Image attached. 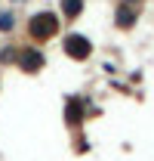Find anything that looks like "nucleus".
Wrapping results in <instances>:
<instances>
[{"instance_id":"1","label":"nucleus","mask_w":154,"mask_h":161,"mask_svg":"<svg viewBox=\"0 0 154 161\" xmlns=\"http://www.w3.org/2000/svg\"><path fill=\"white\" fill-rule=\"evenodd\" d=\"M62 34V16L53 13V9H37L28 16V40L43 47L46 40H53Z\"/></svg>"},{"instance_id":"2","label":"nucleus","mask_w":154,"mask_h":161,"mask_svg":"<svg viewBox=\"0 0 154 161\" xmlns=\"http://www.w3.org/2000/svg\"><path fill=\"white\" fill-rule=\"evenodd\" d=\"M62 53L71 62H86L93 56V40L80 31H68V34H62Z\"/></svg>"},{"instance_id":"3","label":"nucleus","mask_w":154,"mask_h":161,"mask_svg":"<svg viewBox=\"0 0 154 161\" xmlns=\"http://www.w3.org/2000/svg\"><path fill=\"white\" fill-rule=\"evenodd\" d=\"M16 65L25 75H40L46 68V53L40 50L37 43H28V47H19V56H16Z\"/></svg>"},{"instance_id":"4","label":"nucleus","mask_w":154,"mask_h":161,"mask_svg":"<svg viewBox=\"0 0 154 161\" xmlns=\"http://www.w3.org/2000/svg\"><path fill=\"white\" fill-rule=\"evenodd\" d=\"M142 6H130V3H117L114 6V28L117 31H133L136 22H139Z\"/></svg>"},{"instance_id":"5","label":"nucleus","mask_w":154,"mask_h":161,"mask_svg":"<svg viewBox=\"0 0 154 161\" xmlns=\"http://www.w3.org/2000/svg\"><path fill=\"white\" fill-rule=\"evenodd\" d=\"M65 127L68 130L83 127V99L80 96H65Z\"/></svg>"},{"instance_id":"6","label":"nucleus","mask_w":154,"mask_h":161,"mask_svg":"<svg viewBox=\"0 0 154 161\" xmlns=\"http://www.w3.org/2000/svg\"><path fill=\"white\" fill-rule=\"evenodd\" d=\"M62 6V19L65 22H77L83 16V0H59Z\"/></svg>"},{"instance_id":"7","label":"nucleus","mask_w":154,"mask_h":161,"mask_svg":"<svg viewBox=\"0 0 154 161\" xmlns=\"http://www.w3.org/2000/svg\"><path fill=\"white\" fill-rule=\"evenodd\" d=\"M13 31H16V13L3 9L0 13V34H13Z\"/></svg>"},{"instance_id":"8","label":"nucleus","mask_w":154,"mask_h":161,"mask_svg":"<svg viewBox=\"0 0 154 161\" xmlns=\"http://www.w3.org/2000/svg\"><path fill=\"white\" fill-rule=\"evenodd\" d=\"M16 56H19V47H3L0 50V65H16Z\"/></svg>"},{"instance_id":"9","label":"nucleus","mask_w":154,"mask_h":161,"mask_svg":"<svg viewBox=\"0 0 154 161\" xmlns=\"http://www.w3.org/2000/svg\"><path fill=\"white\" fill-rule=\"evenodd\" d=\"M9 3H22V0H9Z\"/></svg>"}]
</instances>
